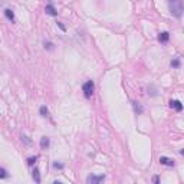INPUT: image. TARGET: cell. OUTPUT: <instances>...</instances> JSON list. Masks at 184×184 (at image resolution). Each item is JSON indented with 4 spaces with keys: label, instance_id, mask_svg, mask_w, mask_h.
I'll return each mask as SVG.
<instances>
[{
    "label": "cell",
    "instance_id": "cell-18",
    "mask_svg": "<svg viewBox=\"0 0 184 184\" xmlns=\"http://www.w3.org/2000/svg\"><path fill=\"white\" fill-rule=\"evenodd\" d=\"M171 66L173 68H180V59L177 58V59H173L171 61Z\"/></svg>",
    "mask_w": 184,
    "mask_h": 184
},
{
    "label": "cell",
    "instance_id": "cell-13",
    "mask_svg": "<svg viewBox=\"0 0 184 184\" xmlns=\"http://www.w3.org/2000/svg\"><path fill=\"white\" fill-rule=\"evenodd\" d=\"M148 95H150V96H157V95H158V92H157V89H155L154 85H150V86H148Z\"/></svg>",
    "mask_w": 184,
    "mask_h": 184
},
{
    "label": "cell",
    "instance_id": "cell-19",
    "mask_svg": "<svg viewBox=\"0 0 184 184\" xmlns=\"http://www.w3.org/2000/svg\"><path fill=\"white\" fill-rule=\"evenodd\" d=\"M22 141H23L25 144H28V145H29V144L32 143V141L29 140V137H26V135H22Z\"/></svg>",
    "mask_w": 184,
    "mask_h": 184
},
{
    "label": "cell",
    "instance_id": "cell-16",
    "mask_svg": "<svg viewBox=\"0 0 184 184\" xmlns=\"http://www.w3.org/2000/svg\"><path fill=\"white\" fill-rule=\"evenodd\" d=\"M9 177V174H7V171L3 168V167H0V178L3 180V178H7Z\"/></svg>",
    "mask_w": 184,
    "mask_h": 184
},
{
    "label": "cell",
    "instance_id": "cell-20",
    "mask_svg": "<svg viewBox=\"0 0 184 184\" xmlns=\"http://www.w3.org/2000/svg\"><path fill=\"white\" fill-rule=\"evenodd\" d=\"M56 25H58V28H59V29H61L62 32H66V28H65V26H63V25H62L61 22H56Z\"/></svg>",
    "mask_w": 184,
    "mask_h": 184
},
{
    "label": "cell",
    "instance_id": "cell-7",
    "mask_svg": "<svg viewBox=\"0 0 184 184\" xmlns=\"http://www.w3.org/2000/svg\"><path fill=\"white\" fill-rule=\"evenodd\" d=\"M132 108H134V112H135L137 115H141V114L144 112V107H143L140 102H137V101H132Z\"/></svg>",
    "mask_w": 184,
    "mask_h": 184
},
{
    "label": "cell",
    "instance_id": "cell-12",
    "mask_svg": "<svg viewBox=\"0 0 184 184\" xmlns=\"http://www.w3.org/2000/svg\"><path fill=\"white\" fill-rule=\"evenodd\" d=\"M39 114H40V116H42V118H46V116L49 115V110H48V107H46V105H42V107L39 108Z\"/></svg>",
    "mask_w": 184,
    "mask_h": 184
},
{
    "label": "cell",
    "instance_id": "cell-6",
    "mask_svg": "<svg viewBox=\"0 0 184 184\" xmlns=\"http://www.w3.org/2000/svg\"><path fill=\"white\" fill-rule=\"evenodd\" d=\"M49 145H50V138L46 137V135H43V137L40 138V148H42V150H48Z\"/></svg>",
    "mask_w": 184,
    "mask_h": 184
},
{
    "label": "cell",
    "instance_id": "cell-1",
    "mask_svg": "<svg viewBox=\"0 0 184 184\" xmlns=\"http://www.w3.org/2000/svg\"><path fill=\"white\" fill-rule=\"evenodd\" d=\"M168 9L174 17L180 19L183 16V1L181 0H168Z\"/></svg>",
    "mask_w": 184,
    "mask_h": 184
},
{
    "label": "cell",
    "instance_id": "cell-21",
    "mask_svg": "<svg viewBox=\"0 0 184 184\" xmlns=\"http://www.w3.org/2000/svg\"><path fill=\"white\" fill-rule=\"evenodd\" d=\"M152 181H154L155 184L160 183V178H158V176H154V177H152Z\"/></svg>",
    "mask_w": 184,
    "mask_h": 184
},
{
    "label": "cell",
    "instance_id": "cell-11",
    "mask_svg": "<svg viewBox=\"0 0 184 184\" xmlns=\"http://www.w3.org/2000/svg\"><path fill=\"white\" fill-rule=\"evenodd\" d=\"M32 178L35 180V183H40V171H39V168L37 167H35L33 168V171H32Z\"/></svg>",
    "mask_w": 184,
    "mask_h": 184
},
{
    "label": "cell",
    "instance_id": "cell-5",
    "mask_svg": "<svg viewBox=\"0 0 184 184\" xmlns=\"http://www.w3.org/2000/svg\"><path fill=\"white\" fill-rule=\"evenodd\" d=\"M160 164H163V165H168V167H174V160H171V158H168V157H160Z\"/></svg>",
    "mask_w": 184,
    "mask_h": 184
},
{
    "label": "cell",
    "instance_id": "cell-4",
    "mask_svg": "<svg viewBox=\"0 0 184 184\" xmlns=\"http://www.w3.org/2000/svg\"><path fill=\"white\" fill-rule=\"evenodd\" d=\"M170 108L176 110L177 112H181V111H183V104H181L178 99H174V101L171 99V101H170Z\"/></svg>",
    "mask_w": 184,
    "mask_h": 184
},
{
    "label": "cell",
    "instance_id": "cell-10",
    "mask_svg": "<svg viewBox=\"0 0 184 184\" xmlns=\"http://www.w3.org/2000/svg\"><path fill=\"white\" fill-rule=\"evenodd\" d=\"M4 16H6V19L10 20L12 23L14 22V12H13L12 9H6V10H4Z\"/></svg>",
    "mask_w": 184,
    "mask_h": 184
},
{
    "label": "cell",
    "instance_id": "cell-8",
    "mask_svg": "<svg viewBox=\"0 0 184 184\" xmlns=\"http://www.w3.org/2000/svg\"><path fill=\"white\" fill-rule=\"evenodd\" d=\"M45 12H46V14H49V16H56L58 14V12H56V9H55V6L53 4H46V7H45Z\"/></svg>",
    "mask_w": 184,
    "mask_h": 184
},
{
    "label": "cell",
    "instance_id": "cell-3",
    "mask_svg": "<svg viewBox=\"0 0 184 184\" xmlns=\"http://www.w3.org/2000/svg\"><path fill=\"white\" fill-rule=\"evenodd\" d=\"M104 181H105V174H99V176L91 174L86 177V184H101Z\"/></svg>",
    "mask_w": 184,
    "mask_h": 184
},
{
    "label": "cell",
    "instance_id": "cell-17",
    "mask_svg": "<svg viewBox=\"0 0 184 184\" xmlns=\"http://www.w3.org/2000/svg\"><path fill=\"white\" fill-rule=\"evenodd\" d=\"M63 167H65V165H63L62 163H58V161L53 163V168H55V170H63Z\"/></svg>",
    "mask_w": 184,
    "mask_h": 184
},
{
    "label": "cell",
    "instance_id": "cell-15",
    "mask_svg": "<svg viewBox=\"0 0 184 184\" xmlns=\"http://www.w3.org/2000/svg\"><path fill=\"white\" fill-rule=\"evenodd\" d=\"M43 45H45V49H46V50H53V46H55V45H53L52 42L45 40V43H43Z\"/></svg>",
    "mask_w": 184,
    "mask_h": 184
},
{
    "label": "cell",
    "instance_id": "cell-14",
    "mask_svg": "<svg viewBox=\"0 0 184 184\" xmlns=\"http://www.w3.org/2000/svg\"><path fill=\"white\" fill-rule=\"evenodd\" d=\"M37 158H39L37 155H35V157H29V158H28V165H30V167H32V165H35Z\"/></svg>",
    "mask_w": 184,
    "mask_h": 184
},
{
    "label": "cell",
    "instance_id": "cell-2",
    "mask_svg": "<svg viewBox=\"0 0 184 184\" xmlns=\"http://www.w3.org/2000/svg\"><path fill=\"white\" fill-rule=\"evenodd\" d=\"M94 89H95V85H94V81H91V79L86 81V82L82 85V92H83V95H85L86 99H89V98L92 96Z\"/></svg>",
    "mask_w": 184,
    "mask_h": 184
},
{
    "label": "cell",
    "instance_id": "cell-9",
    "mask_svg": "<svg viewBox=\"0 0 184 184\" xmlns=\"http://www.w3.org/2000/svg\"><path fill=\"white\" fill-rule=\"evenodd\" d=\"M168 39H170V33L168 32H161L158 35V42H161V43H167Z\"/></svg>",
    "mask_w": 184,
    "mask_h": 184
}]
</instances>
